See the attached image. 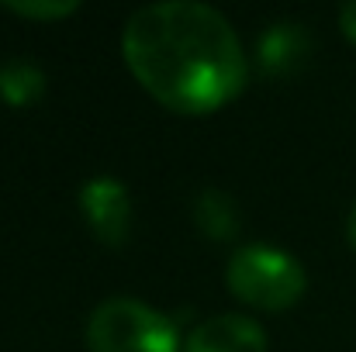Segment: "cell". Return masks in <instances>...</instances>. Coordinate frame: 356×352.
<instances>
[{"label":"cell","mask_w":356,"mask_h":352,"mask_svg":"<svg viewBox=\"0 0 356 352\" xmlns=\"http://www.w3.org/2000/svg\"><path fill=\"white\" fill-rule=\"evenodd\" d=\"M121 52L131 76L177 115H211L249 80V59L229 17L194 0L138 7L121 31Z\"/></svg>","instance_id":"obj_1"},{"label":"cell","mask_w":356,"mask_h":352,"mask_svg":"<svg viewBox=\"0 0 356 352\" xmlns=\"http://www.w3.org/2000/svg\"><path fill=\"white\" fill-rule=\"evenodd\" d=\"M225 283L242 304H252L259 311H287L305 297L308 273L291 252L252 242L229 255Z\"/></svg>","instance_id":"obj_2"},{"label":"cell","mask_w":356,"mask_h":352,"mask_svg":"<svg viewBox=\"0 0 356 352\" xmlns=\"http://www.w3.org/2000/svg\"><path fill=\"white\" fill-rule=\"evenodd\" d=\"M90 352H180L177 328L156 308L135 297H108L87 321Z\"/></svg>","instance_id":"obj_3"},{"label":"cell","mask_w":356,"mask_h":352,"mask_svg":"<svg viewBox=\"0 0 356 352\" xmlns=\"http://www.w3.org/2000/svg\"><path fill=\"white\" fill-rule=\"evenodd\" d=\"M80 215L94 238L108 249H121L131 235V197L115 176H94L80 187Z\"/></svg>","instance_id":"obj_4"},{"label":"cell","mask_w":356,"mask_h":352,"mask_svg":"<svg viewBox=\"0 0 356 352\" xmlns=\"http://www.w3.org/2000/svg\"><path fill=\"white\" fill-rule=\"evenodd\" d=\"M184 352H266V335L245 315H218L191 332Z\"/></svg>","instance_id":"obj_5"},{"label":"cell","mask_w":356,"mask_h":352,"mask_svg":"<svg viewBox=\"0 0 356 352\" xmlns=\"http://www.w3.org/2000/svg\"><path fill=\"white\" fill-rule=\"evenodd\" d=\"M308 49H312V38L298 21H273L256 38V62L266 76H287L305 62Z\"/></svg>","instance_id":"obj_6"},{"label":"cell","mask_w":356,"mask_h":352,"mask_svg":"<svg viewBox=\"0 0 356 352\" xmlns=\"http://www.w3.org/2000/svg\"><path fill=\"white\" fill-rule=\"evenodd\" d=\"M194 221H197L201 232L208 235V238H215V242L236 238V232H238L236 201H232L225 190L208 187V190H201L197 201H194Z\"/></svg>","instance_id":"obj_7"},{"label":"cell","mask_w":356,"mask_h":352,"mask_svg":"<svg viewBox=\"0 0 356 352\" xmlns=\"http://www.w3.org/2000/svg\"><path fill=\"white\" fill-rule=\"evenodd\" d=\"M45 73L28 59H7L0 66V101L10 108H28L42 97Z\"/></svg>","instance_id":"obj_8"},{"label":"cell","mask_w":356,"mask_h":352,"mask_svg":"<svg viewBox=\"0 0 356 352\" xmlns=\"http://www.w3.org/2000/svg\"><path fill=\"white\" fill-rule=\"evenodd\" d=\"M10 14L21 17H35V21H56V17H70L80 10V0H3L0 3Z\"/></svg>","instance_id":"obj_9"},{"label":"cell","mask_w":356,"mask_h":352,"mask_svg":"<svg viewBox=\"0 0 356 352\" xmlns=\"http://www.w3.org/2000/svg\"><path fill=\"white\" fill-rule=\"evenodd\" d=\"M339 28H343V35L356 45V0H350V3L339 10Z\"/></svg>","instance_id":"obj_10"},{"label":"cell","mask_w":356,"mask_h":352,"mask_svg":"<svg viewBox=\"0 0 356 352\" xmlns=\"http://www.w3.org/2000/svg\"><path fill=\"white\" fill-rule=\"evenodd\" d=\"M346 235H350V242H353V249H356V204H353V211H350V221H346Z\"/></svg>","instance_id":"obj_11"}]
</instances>
